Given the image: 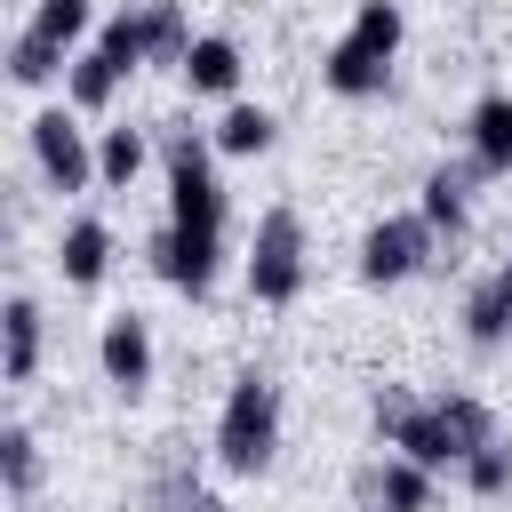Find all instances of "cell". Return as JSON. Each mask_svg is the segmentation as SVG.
Masks as SVG:
<instances>
[{"label": "cell", "mask_w": 512, "mask_h": 512, "mask_svg": "<svg viewBox=\"0 0 512 512\" xmlns=\"http://www.w3.org/2000/svg\"><path fill=\"white\" fill-rule=\"evenodd\" d=\"M368 424H376V440H392L408 464H424L432 480L440 472H464L488 440H496V416H488V400L480 392H432V400H416L408 384H384L376 400H368Z\"/></svg>", "instance_id": "6da1fadb"}, {"label": "cell", "mask_w": 512, "mask_h": 512, "mask_svg": "<svg viewBox=\"0 0 512 512\" xmlns=\"http://www.w3.org/2000/svg\"><path fill=\"white\" fill-rule=\"evenodd\" d=\"M400 40H408V8H392V0H360V8H352V24L328 40L320 80H328L336 96H384Z\"/></svg>", "instance_id": "7a4b0ae2"}, {"label": "cell", "mask_w": 512, "mask_h": 512, "mask_svg": "<svg viewBox=\"0 0 512 512\" xmlns=\"http://www.w3.org/2000/svg\"><path fill=\"white\" fill-rule=\"evenodd\" d=\"M160 176H168V224L216 232L224 240V176H216V136L192 120L160 128Z\"/></svg>", "instance_id": "3957f363"}, {"label": "cell", "mask_w": 512, "mask_h": 512, "mask_svg": "<svg viewBox=\"0 0 512 512\" xmlns=\"http://www.w3.org/2000/svg\"><path fill=\"white\" fill-rule=\"evenodd\" d=\"M280 384L264 376V368H240L232 384H224V408H216V464L224 472H272V456H280Z\"/></svg>", "instance_id": "277c9868"}, {"label": "cell", "mask_w": 512, "mask_h": 512, "mask_svg": "<svg viewBox=\"0 0 512 512\" xmlns=\"http://www.w3.org/2000/svg\"><path fill=\"white\" fill-rule=\"evenodd\" d=\"M248 296L256 304H296L304 296V272H312V240H304V216L280 200L256 216V240H248Z\"/></svg>", "instance_id": "5b68a950"}, {"label": "cell", "mask_w": 512, "mask_h": 512, "mask_svg": "<svg viewBox=\"0 0 512 512\" xmlns=\"http://www.w3.org/2000/svg\"><path fill=\"white\" fill-rule=\"evenodd\" d=\"M432 264H440V232L416 208H392V216H376L360 232V280L368 288H400V280H416Z\"/></svg>", "instance_id": "8992f818"}, {"label": "cell", "mask_w": 512, "mask_h": 512, "mask_svg": "<svg viewBox=\"0 0 512 512\" xmlns=\"http://www.w3.org/2000/svg\"><path fill=\"white\" fill-rule=\"evenodd\" d=\"M32 160H40V176L56 184V192H88L96 184V136L80 128V112L72 104H48V112H32Z\"/></svg>", "instance_id": "52a82bcc"}, {"label": "cell", "mask_w": 512, "mask_h": 512, "mask_svg": "<svg viewBox=\"0 0 512 512\" xmlns=\"http://www.w3.org/2000/svg\"><path fill=\"white\" fill-rule=\"evenodd\" d=\"M144 256H152V272L168 280V288H184L192 304L216 288V272H224V240L216 232H184V224H160L152 240H144Z\"/></svg>", "instance_id": "ba28073f"}, {"label": "cell", "mask_w": 512, "mask_h": 512, "mask_svg": "<svg viewBox=\"0 0 512 512\" xmlns=\"http://www.w3.org/2000/svg\"><path fill=\"white\" fill-rule=\"evenodd\" d=\"M96 368H104V384H112L120 400H136V392L152 384V320H144V312H112V320L96 328Z\"/></svg>", "instance_id": "9c48e42d"}, {"label": "cell", "mask_w": 512, "mask_h": 512, "mask_svg": "<svg viewBox=\"0 0 512 512\" xmlns=\"http://www.w3.org/2000/svg\"><path fill=\"white\" fill-rule=\"evenodd\" d=\"M472 184H480V168L472 160H440V168H424V184H416V216L432 224V232H464V216H472Z\"/></svg>", "instance_id": "30bf717a"}, {"label": "cell", "mask_w": 512, "mask_h": 512, "mask_svg": "<svg viewBox=\"0 0 512 512\" xmlns=\"http://www.w3.org/2000/svg\"><path fill=\"white\" fill-rule=\"evenodd\" d=\"M464 136H472V168H480V176H512V88L472 96Z\"/></svg>", "instance_id": "8fae6325"}, {"label": "cell", "mask_w": 512, "mask_h": 512, "mask_svg": "<svg viewBox=\"0 0 512 512\" xmlns=\"http://www.w3.org/2000/svg\"><path fill=\"white\" fill-rule=\"evenodd\" d=\"M40 336H48V328H40V304L16 288V296L0 304V376H8V384H32V376H40Z\"/></svg>", "instance_id": "7c38bea8"}, {"label": "cell", "mask_w": 512, "mask_h": 512, "mask_svg": "<svg viewBox=\"0 0 512 512\" xmlns=\"http://www.w3.org/2000/svg\"><path fill=\"white\" fill-rule=\"evenodd\" d=\"M360 496H368L376 512H432L440 480H432L424 464H408V456H384L376 472H360Z\"/></svg>", "instance_id": "4fadbf2b"}, {"label": "cell", "mask_w": 512, "mask_h": 512, "mask_svg": "<svg viewBox=\"0 0 512 512\" xmlns=\"http://www.w3.org/2000/svg\"><path fill=\"white\" fill-rule=\"evenodd\" d=\"M456 320H464V344H472V352H496V344H512V280H504V272L472 280Z\"/></svg>", "instance_id": "5bb4252c"}, {"label": "cell", "mask_w": 512, "mask_h": 512, "mask_svg": "<svg viewBox=\"0 0 512 512\" xmlns=\"http://www.w3.org/2000/svg\"><path fill=\"white\" fill-rule=\"evenodd\" d=\"M176 72H184V88H192V96H232V88H240V72H248V56H240V40H232V32H200V40H192V56H184Z\"/></svg>", "instance_id": "9a60e30c"}, {"label": "cell", "mask_w": 512, "mask_h": 512, "mask_svg": "<svg viewBox=\"0 0 512 512\" xmlns=\"http://www.w3.org/2000/svg\"><path fill=\"white\" fill-rule=\"evenodd\" d=\"M56 272H64L72 288H96V280L112 272V224H104V216H72L64 240H56Z\"/></svg>", "instance_id": "2e32d148"}, {"label": "cell", "mask_w": 512, "mask_h": 512, "mask_svg": "<svg viewBox=\"0 0 512 512\" xmlns=\"http://www.w3.org/2000/svg\"><path fill=\"white\" fill-rule=\"evenodd\" d=\"M144 160H152V136H144V128H128V120H112V128L96 136V184H112V192H128V184L144 176Z\"/></svg>", "instance_id": "e0dca14e"}, {"label": "cell", "mask_w": 512, "mask_h": 512, "mask_svg": "<svg viewBox=\"0 0 512 512\" xmlns=\"http://www.w3.org/2000/svg\"><path fill=\"white\" fill-rule=\"evenodd\" d=\"M112 96H120V64L88 40V48L72 56V72H64V104H72V112H104Z\"/></svg>", "instance_id": "ac0fdd59"}, {"label": "cell", "mask_w": 512, "mask_h": 512, "mask_svg": "<svg viewBox=\"0 0 512 512\" xmlns=\"http://www.w3.org/2000/svg\"><path fill=\"white\" fill-rule=\"evenodd\" d=\"M192 16L176 0H144V64H184L192 56Z\"/></svg>", "instance_id": "d6986e66"}, {"label": "cell", "mask_w": 512, "mask_h": 512, "mask_svg": "<svg viewBox=\"0 0 512 512\" xmlns=\"http://www.w3.org/2000/svg\"><path fill=\"white\" fill-rule=\"evenodd\" d=\"M208 136H216V152H240V160H248V152H272V136H280V120H272L264 104H248V96H232V104H224V120H216Z\"/></svg>", "instance_id": "ffe728a7"}, {"label": "cell", "mask_w": 512, "mask_h": 512, "mask_svg": "<svg viewBox=\"0 0 512 512\" xmlns=\"http://www.w3.org/2000/svg\"><path fill=\"white\" fill-rule=\"evenodd\" d=\"M0 480H8V504H32V488H40V440H32V424L0 432Z\"/></svg>", "instance_id": "44dd1931"}, {"label": "cell", "mask_w": 512, "mask_h": 512, "mask_svg": "<svg viewBox=\"0 0 512 512\" xmlns=\"http://www.w3.org/2000/svg\"><path fill=\"white\" fill-rule=\"evenodd\" d=\"M88 24H96V8H88V0H40V8H32V32H40L48 48H64V56H80Z\"/></svg>", "instance_id": "7402d4cb"}, {"label": "cell", "mask_w": 512, "mask_h": 512, "mask_svg": "<svg viewBox=\"0 0 512 512\" xmlns=\"http://www.w3.org/2000/svg\"><path fill=\"white\" fill-rule=\"evenodd\" d=\"M56 72H72V56L64 48H48L32 24L8 40V80H24V88H40V80H56Z\"/></svg>", "instance_id": "603a6c76"}, {"label": "cell", "mask_w": 512, "mask_h": 512, "mask_svg": "<svg viewBox=\"0 0 512 512\" xmlns=\"http://www.w3.org/2000/svg\"><path fill=\"white\" fill-rule=\"evenodd\" d=\"M96 48H104L120 72H128V64H144V0H136V8H112V16L96 24Z\"/></svg>", "instance_id": "cb8c5ba5"}, {"label": "cell", "mask_w": 512, "mask_h": 512, "mask_svg": "<svg viewBox=\"0 0 512 512\" xmlns=\"http://www.w3.org/2000/svg\"><path fill=\"white\" fill-rule=\"evenodd\" d=\"M464 488H472V496H512V440H488V448L464 464Z\"/></svg>", "instance_id": "d4e9b609"}, {"label": "cell", "mask_w": 512, "mask_h": 512, "mask_svg": "<svg viewBox=\"0 0 512 512\" xmlns=\"http://www.w3.org/2000/svg\"><path fill=\"white\" fill-rule=\"evenodd\" d=\"M160 512H232V504H224L216 488H200V480L176 472V480H160Z\"/></svg>", "instance_id": "484cf974"}, {"label": "cell", "mask_w": 512, "mask_h": 512, "mask_svg": "<svg viewBox=\"0 0 512 512\" xmlns=\"http://www.w3.org/2000/svg\"><path fill=\"white\" fill-rule=\"evenodd\" d=\"M496 272H504V280H512V256H504V264H496Z\"/></svg>", "instance_id": "4316f807"}]
</instances>
